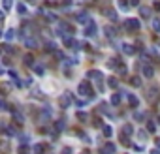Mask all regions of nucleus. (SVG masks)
I'll use <instances>...</instances> for the list:
<instances>
[{"label":"nucleus","mask_w":160,"mask_h":154,"mask_svg":"<svg viewBox=\"0 0 160 154\" xmlns=\"http://www.w3.org/2000/svg\"><path fill=\"white\" fill-rule=\"evenodd\" d=\"M140 15L143 19H149L151 17V8H140Z\"/></svg>","instance_id":"15"},{"label":"nucleus","mask_w":160,"mask_h":154,"mask_svg":"<svg viewBox=\"0 0 160 154\" xmlns=\"http://www.w3.org/2000/svg\"><path fill=\"white\" fill-rule=\"evenodd\" d=\"M25 45L28 49H36L38 47V40L36 38H25Z\"/></svg>","instance_id":"10"},{"label":"nucleus","mask_w":160,"mask_h":154,"mask_svg":"<svg viewBox=\"0 0 160 154\" xmlns=\"http://www.w3.org/2000/svg\"><path fill=\"white\" fill-rule=\"evenodd\" d=\"M107 85H109V89H117V86H119V81H117L115 77H109V79H107Z\"/></svg>","instance_id":"17"},{"label":"nucleus","mask_w":160,"mask_h":154,"mask_svg":"<svg viewBox=\"0 0 160 154\" xmlns=\"http://www.w3.org/2000/svg\"><path fill=\"white\" fill-rule=\"evenodd\" d=\"M2 19H4V13H2V11H0V21H2Z\"/></svg>","instance_id":"47"},{"label":"nucleus","mask_w":160,"mask_h":154,"mask_svg":"<svg viewBox=\"0 0 160 154\" xmlns=\"http://www.w3.org/2000/svg\"><path fill=\"white\" fill-rule=\"evenodd\" d=\"M64 45H66V47H72V49H76V47H77V41H76L74 38H68V36H64Z\"/></svg>","instance_id":"11"},{"label":"nucleus","mask_w":160,"mask_h":154,"mask_svg":"<svg viewBox=\"0 0 160 154\" xmlns=\"http://www.w3.org/2000/svg\"><path fill=\"white\" fill-rule=\"evenodd\" d=\"M147 130L151 131V134H153V131L156 130V126H154V122H153V120H149V122H147Z\"/></svg>","instance_id":"31"},{"label":"nucleus","mask_w":160,"mask_h":154,"mask_svg":"<svg viewBox=\"0 0 160 154\" xmlns=\"http://www.w3.org/2000/svg\"><path fill=\"white\" fill-rule=\"evenodd\" d=\"M27 11H28V10H27V6L23 4V2H21V4H17V13H19V15H25Z\"/></svg>","instance_id":"19"},{"label":"nucleus","mask_w":160,"mask_h":154,"mask_svg":"<svg viewBox=\"0 0 160 154\" xmlns=\"http://www.w3.org/2000/svg\"><path fill=\"white\" fill-rule=\"evenodd\" d=\"M151 25H153V30H154V32H160V19H158V17L153 19V23H151Z\"/></svg>","instance_id":"21"},{"label":"nucleus","mask_w":160,"mask_h":154,"mask_svg":"<svg viewBox=\"0 0 160 154\" xmlns=\"http://www.w3.org/2000/svg\"><path fill=\"white\" fill-rule=\"evenodd\" d=\"M154 10H156V11H160V2H154Z\"/></svg>","instance_id":"42"},{"label":"nucleus","mask_w":160,"mask_h":154,"mask_svg":"<svg viewBox=\"0 0 160 154\" xmlns=\"http://www.w3.org/2000/svg\"><path fill=\"white\" fill-rule=\"evenodd\" d=\"M13 117H15V122H19V124H21L23 120H25V119H23V117H21V113H17V111L13 113Z\"/></svg>","instance_id":"34"},{"label":"nucleus","mask_w":160,"mask_h":154,"mask_svg":"<svg viewBox=\"0 0 160 154\" xmlns=\"http://www.w3.org/2000/svg\"><path fill=\"white\" fill-rule=\"evenodd\" d=\"M87 77H89V79H94V81H98L100 90H104V89H102V73H100V72H96V70H90V72L87 73Z\"/></svg>","instance_id":"5"},{"label":"nucleus","mask_w":160,"mask_h":154,"mask_svg":"<svg viewBox=\"0 0 160 154\" xmlns=\"http://www.w3.org/2000/svg\"><path fill=\"white\" fill-rule=\"evenodd\" d=\"M140 134V141H143V139H147V131L145 130H141V131H138Z\"/></svg>","instance_id":"37"},{"label":"nucleus","mask_w":160,"mask_h":154,"mask_svg":"<svg viewBox=\"0 0 160 154\" xmlns=\"http://www.w3.org/2000/svg\"><path fill=\"white\" fill-rule=\"evenodd\" d=\"M119 8H121V10H124V11H126V10H128V8H130V2H128V0H119Z\"/></svg>","instance_id":"23"},{"label":"nucleus","mask_w":160,"mask_h":154,"mask_svg":"<svg viewBox=\"0 0 160 154\" xmlns=\"http://www.w3.org/2000/svg\"><path fill=\"white\" fill-rule=\"evenodd\" d=\"M49 119H51V109L49 107H43L41 111H40V120L41 122H47Z\"/></svg>","instance_id":"7"},{"label":"nucleus","mask_w":160,"mask_h":154,"mask_svg":"<svg viewBox=\"0 0 160 154\" xmlns=\"http://www.w3.org/2000/svg\"><path fill=\"white\" fill-rule=\"evenodd\" d=\"M64 126H66V122H64V120H62V119H60V120H57V122H55V130H57V131H60V130H64Z\"/></svg>","instance_id":"22"},{"label":"nucleus","mask_w":160,"mask_h":154,"mask_svg":"<svg viewBox=\"0 0 160 154\" xmlns=\"http://www.w3.org/2000/svg\"><path fill=\"white\" fill-rule=\"evenodd\" d=\"M72 102H74V96H72L70 92H64V94L60 96V100H58L60 107H70V105H72Z\"/></svg>","instance_id":"4"},{"label":"nucleus","mask_w":160,"mask_h":154,"mask_svg":"<svg viewBox=\"0 0 160 154\" xmlns=\"http://www.w3.org/2000/svg\"><path fill=\"white\" fill-rule=\"evenodd\" d=\"M77 92H79L81 96L89 98V100H93V98H94V92L90 90V85H89L87 81H81V83H79V86H77Z\"/></svg>","instance_id":"1"},{"label":"nucleus","mask_w":160,"mask_h":154,"mask_svg":"<svg viewBox=\"0 0 160 154\" xmlns=\"http://www.w3.org/2000/svg\"><path fill=\"white\" fill-rule=\"evenodd\" d=\"M23 62H25L27 66H34V56H32V55H25V58H23Z\"/></svg>","instance_id":"18"},{"label":"nucleus","mask_w":160,"mask_h":154,"mask_svg":"<svg viewBox=\"0 0 160 154\" xmlns=\"http://www.w3.org/2000/svg\"><path fill=\"white\" fill-rule=\"evenodd\" d=\"M154 143H156V147H160V137H158V139H156Z\"/></svg>","instance_id":"45"},{"label":"nucleus","mask_w":160,"mask_h":154,"mask_svg":"<svg viewBox=\"0 0 160 154\" xmlns=\"http://www.w3.org/2000/svg\"><path fill=\"white\" fill-rule=\"evenodd\" d=\"M6 131H8V135H11V137H13V135H17V134H15V128H13V126H8V128H6Z\"/></svg>","instance_id":"33"},{"label":"nucleus","mask_w":160,"mask_h":154,"mask_svg":"<svg viewBox=\"0 0 160 154\" xmlns=\"http://www.w3.org/2000/svg\"><path fill=\"white\" fill-rule=\"evenodd\" d=\"M126 28H128L130 32H138V30L141 28L140 19H134V17H132V19H128V21H126Z\"/></svg>","instance_id":"3"},{"label":"nucleus","mask_w":160,"mask_h":154,"mask_svg":"<svg viewBox=\"0 0 160 154\" xmlns=\"http://www.w3.org/2000/svg\"><path fill=\"white\" fill-rule=\"evenodd\" d=\"M111 103H113V105H119V103H121V94H119V92H115V94L111 96Z\"/></svg>","instance_id":"20"},{"label":"nucleus","mask_w":160,"mask_h":154,"mask_svg":"<svg viewBox=\"0 0 160 154\" xmlns=\"http://www.w3.org/2000/svg\"><path fill=\"white\" fill-rule=\"evenodd\" d=\"M81 154H90V150H83V152H81Z\"/></svg>","instance_id":"46"},{"label":"nucleus","mask_w":160,"mask_h":154,"mask_svg":"<svg viewBox=\"0 0 160 154\" xmlns=\"http://www.w3.org/2000/svg\"><path fill=\"white\" fill-rule=\"evenodd\" d=\"M0 75H4V68H2V66H0Z\"/></svg>","instance_id":"44"},{"label":"nucleus","mask_w":160,"mask_h":154,"mask_svg":"<svg viewBox=\"0 0 160 154\" xmlns=\"http://www.w3.org/2000/svg\"><path fill=\"white\" fill-rule=\"evenodd\" d=\"M130 6H140V0H128Z\"/></svg>","instance_id":"40"},{"label":"nucleus","mask_w":160,"mask_h":154,"mask_svg":"<svg viewBox=\"0 0 160 154\" xmlns=\"http://www.w3.org/2000/svg\"><path fill=\"white\" fill-rule=\"evenodd\" d=\"M143 75H145L147 79L154 77V70H153V66H151V64H145V66H143Z\"/></svg>","instance_id":"9"},{"label":"nucleus","mask_w":160,"mask_h":154,"mask_svg":"<svg viewBox=\"0 0 160 154\" xmlns=\"http://www.w3.org/2000/svg\"><path fill=\"white\" fill-rule=\"evenodd\" d=\"M106 15H107L109 19H115V21H117V11H113V10L107 8V10H106Z\"/></svg>","instance_id":"25"},{"label":"nucleus","mask_w":160,"mask_h":154,"mask_svg":"<svg viewBox=\"0 0 160 154\" xmlns=\"http://www.w3.org/2000/svg\"><path fill=\"white\" fill-rule=\"evenodd\" d=\"M4 36H6V40H8V41H11V40L15 38V30H13V28H10V30L4 34Z\"/></svg>","instance_id":"24"},{"label":"nucleus","mask_w":160,"mask_h":154,"mask_svg":"<svg viewBox=\"0 0 160 154\" xmlns=\"http://www.w3.org/2000/svg\"><path fill=\"white\" fill-rule=\"evenodd\" d=\"M143 117H145V115H143L141 111H136V113H134V119H136V120H143Z\"/></svg>","instance_id":"32"},{"label":"nucleus","mask_w":160,"mask_h":154,"mask_svg":"<svg viewBox=\"0 0 160 154\" xmlns=\"http://www.w3.org/2000/svg\"><path fill=\"white\" fill-rule=\"evenodd\" d=\"M121 49H123L124 55H134V53H136V47L130 45V43H121Z\"/></svg>","instance_id":"8"},{"label":"nucleus","mask_w":160,"mask_h":154,"mask_svg":"<svg viewBox=\"0 0 160 154\" xmlns=\"http://www.w3.org/2000/svg\"><path fill=\"white\" fill-rule=\"evenodd\" d=\"M94 34H96V23L94 21H89L87 28H85V36H94Z\"/></svg>","instance_id":"6"},{"label":"nucleus","mask_w":160,"mask_h":154,"mask_svg":"<svg viewBox=\"0 0 160 154\" xmlns=\"http://www.w3.org/2000/svg\"><path fill=\"white\" fill-rule=\"evenodd\" d=\"M34 72H36L38 75H43V72H45V70H43V66H38V64H34Z\"/></svg>","instance_id":"28"},{"label":"nucleus","mask_w":160,"mask_h":154,"mask_svg":"<svg viewBox=\"0 0 160 154\" xmlns=\"http://www.w3.org/2000/svg\"><path fill=\"white\" fill-rule=\"evenodd\" d=\"M45 17H47V21H57V15H53V13H43Z\"/></svg>","instance_id":"39"},{"label":"nucleus","mask_w":160,"mask_h":154,"mask_svg":"<svg viewBox=\"0 0 160 154\" xmlns=\"http://www.w3.org/2000/svg\"><path fill=\"white\" fill-rule=\"evenodd\" d=\"M43 148H45V147H41V145H36V147H34V152H36V154H43Z\"/></svg>","instance_id":"35"},{"label":"nucleus","mask_w":160,"mask_h":154,"mask_svg":"<svg viewBox=\"0 0 160 154\" xmlns=\"http://www.w3.org/2000/svg\"><path fill=\"white\" fill-rule=\"evenodd\" d=\"M130 85L136 86V89H140V86H141V79L138 75H134V77H130Z\"/></svg>","instance_id":"13"},{"label":"nucleus","mask_w":160,"mask_h":154,"mask_svg":"<svg viewBox=\"0 0 160 154\" xmlns=\"http://www.w3.org/2000/svg\"><path fill=\"white\" fill-rule=\"evenodd\" d=\"M106 34H107V38H115V32H113L111 27H106Z\"/></svg>","instance_id":"30"},{"label":"nucleus","mask_w":160,"mask_h":154,"mask_svg":"<svg viewBox=\"0 0 160 154\" xmlns=\"http://www.w3.org/2000/svg\"><path fill=\"white\" fill-rule=\"evenodd\" d=\"M104 135H106V137H111V135H113L111 126H104Z\"/></svg>","instance_id":"26"},{"label":"nucleus","mask_w":160,"mask_h":154,"mask_svg":"<svg viewBox=\"0 0 160 154\" xmlns=\"http://www.w3.org/2000/svg\"><path fill=\"white\" fill-rule=\"evenodd\" d=\"M0 109H6V102L4 100H0Z\"/></svg>","instance_id":"41"},{"label":"nucleus","mask_w":160,"mask_h":154,"mask_svg":"<svg viewBox=\"0 0 160 154\" xmlns=\"http://www.w3.org/2000/svg\"><path fill=\"white\" fill-rule=\"evenodd\" d=\"M60 154H74V150H72V148H70V147H64V148H62V152H60Z\"/></svg>","instance_id":"38"},{"label":"nucleus","mask_w":160,"mask_h":154,"mask_svg":"<svg viewBox=\"0 0 160 154\" xmlns=\"http://www.w3.org/2000/svg\"><path fill=\"white\" fill-rule=\"evenodd\" d=\"M123 134H124V135H132V134H134V128H132L130 124H124V126H123Z\"/></svg>","instance_id":"16"},{"label":"nucleus","mask_w":160,"mask_h":154,"mask_svg":"<svg viewBox=\"0 0 160 154\" xmlns=\"http://www.w3.org/2000/svg\"><path fill=\"white\" fill-rule=\"evenodd\" d=\"M158 98H160V89H158V86H151V89H147V92H145V100L147 102L154 103Z\"/></svg>","instance_id":"2"},{"label":"nucleus","mask_w":160,"mask_h":154,"mask_svg":"<svg viewBox=\"0 0 160 154\" xmlns=\"http://www.w3.org/2000/svg\"><path fill=\"white\" fill-rule=\"evenodd\" d=\"M138 96H134V94H128V103H130V107H138Z\"/></svg>","instance_id":"14"},{"label":"nucleus","mask_w":160,"mask_h":154,"mask_svg":"<svg viewBox=\"0 0 160 154\" xmlns=\"http://www.w3.org/2000/svg\"><path fill=\"white\" fill-rule=\"evenodd\" d=\"M77 21H79V23H89V21H90V17H89V13L87 11H81V13H77Z\"/></svg>","instance_id":"12"},{"label":"nucleus","mask_w":160,"mask_h":154,"mask_svg":"<svg viewBox=\"0 0 160 154\" xmlns=\"http://www.w3.org/2000/svg\"><path fill=\"white\" fill-rule=\"evenodd\" d=\"M0 53H2V49H0Z\"/></svg>","instance_id":"49"},{"label":"nucleus","mask_w":160,"mask_h":154,"mask_svg":"<svg viewBox=\"0 0 160 154\" xmlns=\"http://www.w3.org/2000/svg\"><path fill=\"white\" fill-rule=\"evenodd\" d=\"M13 6V0H4V11H10Z\"/></svg>","instance_id":"27"},{"label":"nucleus","mask_w":160,"mask_h":154,"mask_svg":"<svg viewBox=\"0 0 160 154\" xmlns=\"http://www.w3.org/2000/svg\"><path fill=\"white\" fill-rule=\"evenodd\" d=\"M19 154H28V147H27V145L19 147Z\"/></svg>","instance_id":"36"},{"label":"nucleus","mask_w":160,"mask_h":154,"mask_svg":"<svg viewBox=\"0 0 160 154\" xmlns=\"http://www.w3.org/2000/svg\"><path fill=\"white\" fill-rule=\"evenodd\" d=\"M151 154H160V150H156V148H153V150H151Z\"/></svg>","instance_id":"43"},{"label":"nucleus","mask_w":160,"mask_h":154,"mask_svg":"<svg viewBox=\"0 0 160 154\" xmlns=\"http://www.w3.org/2000/svg\"><path fill=\"white\" fill-rule=\"evenodd\" d=\"M87 119H89V115H87V113H81V111L77 113V120H81V122H85Z\"/></svg>","instance_id":"29"},{"label":"nucleus","mask_w":160,"mask_h":154,"mask_svg":"<svg viewBox=\"0 0 160 154\" xmlns=\"http://www.w3.org/2000/svg\"><path fill=\"white\" fill-rule=\"evenodd\" d=\"M0 36H2V30H0Z\"/></svg>","instance_id":"48"}]
</instances>
